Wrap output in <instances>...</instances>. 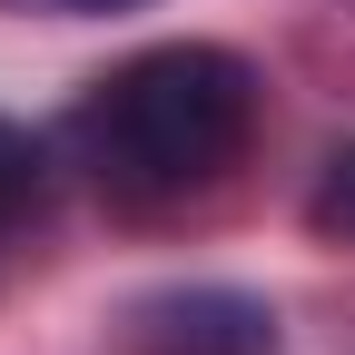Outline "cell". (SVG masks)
Returning a JSON list of instances; mask_svg holds the SVG:
<instances>
[{
    "label": "cell",
    "mask_w": 355,
    "mask_h": 355,
    "mask_svg": "<svg viewBox=\"0 0 355 355\" xmlns=\"http://www.w3.org/2000/svg\"><path fill=\"white\" fill-rule=\"evenodd\" d=\"M257 139V69L217 40H168V50L119 60L89 79L69 109V148L119 207H178L207 198Z\"/></svg>",
    "instance_id": "1"
},
{
    "label": "cell",
    "mask_w": 355,
    "mask_h": 355,
    "mask_svg": "<svg viewBox=\"0 0 355 355\" xmlns=\"http://www.w3.org/2000/svg\"><path fill=\"white\" fill-rule=\"evenodd\" d=\"M128 355H277V316L257 296H227V286H188V296H158Z\"/></svg>",
    "instance_id": "2"
},
{
    "label": "cell",
    "mask_w": 355,
    "mask_h": 355,
    "mask_svg": "<svg viewBox=\"0 0 355 355\" xmlns=\"http://www.w3.org/2000/svg\"><path fill=\"white\" fill-rule=\"evenodd\" d=\"M40 198H50V158H40V139L20 119H0V257H10V237L40 217Z\"/></svg>",
    "instance_id": "3"
},
{
    "label": "cell",
    "mask_w": 355,
    "mask_h": 355,
    "mask_svg": "<svg viewBox=\"0 0 355 355\" xmlns=\"http://www.w3.org/2000/svg\"><path fill=\"white\" fill-rule=\"evenodd\" d=\"M306 217H316L326 237H355V148H336V158H326V178H316V207H306Z\"/></svg>",
    "instance_id": "4"
},
{
    "label": "cell",
    "mask_w": 355,
    "mask_h": 355,
    "mask_svg": "<svg viewBox=\"0 0 355 355\" xmlns=\"http://www.w3.org/2000/svg\"><path fill=\"white\" fill-rule=\"evenodd\" d=\"M79 10H128V0H79Z\"/></svg>",
    "instance_id": "5"
}]
</instances>
